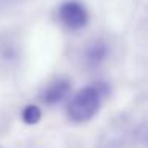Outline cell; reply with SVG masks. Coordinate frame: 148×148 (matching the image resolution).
<instances>
[{"label":"cell","instance_id":"1","mask_svg":"<svg viewBox=\"0 0 148 148\" xmlns=\"http://www.w3.org/2000/svg\"><path fill=\"white\" fill-rule=\"evenodd\" d=\"M103 86L94 84L80 89L67 105V116L73 123H86L96 116L103 97Z\"/></svg>","mask_w":148,"mask_h":148},{"label":"cell","instance_id":"2","mask_svg":"<svg viewBox=\"0 0 148 148\" xmlns=\"http://www.w3.org/2000/svg\"><path fill=\"white\" fill-rule=\"evenodd\" d=\"M59 19L67 29L80 30L88 24V11L83 3L77 0H69L59 7Z\"/></svg>","mask_w":148,"mask_h":148},{"label":"cell","instance_id":"3","mask_svg":"<svg viewBox=\"0 0 148 148\" xmlns=\"http://www.w3.org/2000/svg\"><path fill=\"white\" fill-rule=\"evenodd\" d=\"M70 91H72L70 81L56 80L45 88V91L42 92V100L45 103H48V105H56V103L62 102L70 94Z\"/></svg>","mask_w":148,"mask_h":148},{"label":"cell","instance_id":"4","mask_svg":"<svg viewBox=\"0 0 148 148\" xmlns=\"http://www.w3.org/2000/svg\"><path fill=\"white\" fill-rule=\"evenodd\" d=\"M107 58V46L102 42H96L86 49V61L91 65H97Z\"/></svg>","mask_w":148,"mask_h":148},{"label":"cell","instance_id":"5","mask_svg":"<svg viewBox=\"0 0 148 148\" xmlns=\"http://www.w3.org/2000/svg\"><path fill=\"white\" fill-rule=\"evenodd\" d=\"M21 118L26 124L32 126V124H37V123L42 119V110L38 108L37 105H26L23 108V113H21Z\"/></svg>","mask_w":148,"mask_h":148}]
</instances>
